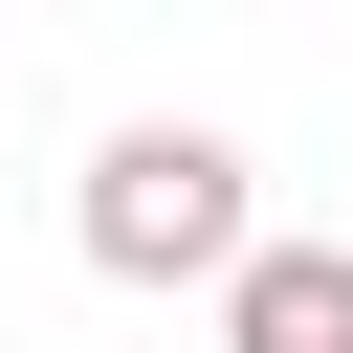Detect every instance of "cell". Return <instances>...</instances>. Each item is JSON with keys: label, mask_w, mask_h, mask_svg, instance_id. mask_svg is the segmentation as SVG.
I'll return each mask as SVG.
<instances>
[{"label": "cell", "mask_w": 353, "mask_h": 353, "mask_svg": "<svg viewBox=\"0 0 353 353\" xmlns=\"http://www.w3.org/2000/svg\"><path fill=\"white\" fill-rule=\"evenodd\" d=\"M88 265H110V287H243V154H221L199 110L110 132V154H88Z\"/></svg>", "instance_id": "6da1fadb"}, {"label": "cell", "mask_w": 353, "mask_h": 353, "mask_svg": "<svg viewBox=\"0 0 353 353\" xmlns=\"http://www.w3.org/2000/svg\"><path fill=\"white\" fill-rule=\"evenodd\" d=\"M221 353H353V243H243Z\"/></svg>", "instance_id": "7a4b0ae2"}]
</instances>
